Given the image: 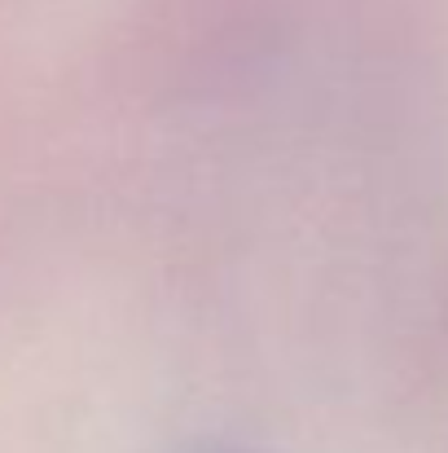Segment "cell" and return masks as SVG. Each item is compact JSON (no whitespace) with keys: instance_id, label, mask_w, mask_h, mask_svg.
Returning a JSON list of instances; mask_svg holds the SVG:
<instances>
[{"instance_id":"1","label":"cell","mask_w":448,"mask_h":453,"mask_svg":"<svg viewBox=\"0 0 448 453\" xmlns=\"http://www.w3.org/2000/svg\"><path fill=\"white\" fill-rule=\"evenodd\" d=\"M176 453H260V449L242 445V441H194V445H180Z\"/></svg>"}]
</instances>
